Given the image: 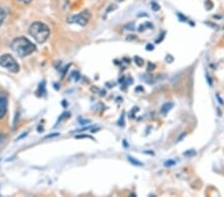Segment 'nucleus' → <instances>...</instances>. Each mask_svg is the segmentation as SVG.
<instances>
[{"label": "nucleus", "mask_w": 224, "mask_h": 197, "mask_svg": "<svg viewBox=\"0 0 224 197\" xmlns=\"http://www.w3.org/2000/svg\"><path fill=\"white\" fill-rule=\"evenodd\" d=\"M17 1L22 2V3H24V4H29V3L32 1V0H17Z\"/></svg>", "instance_id": "obj_12"}, {"label": "nucleus", "mask_w": 224, "mask_h": 197, "mask_svg": "<svg viewBox=\"0 0 224 197\" xmlns=\"http://www.w3.org/2000/svg\"><path fill=\"white\" fill-rule=\"evenodd\" d=\"M148 46L146 47V49H148V50H152V49H154V46H149V44H148Z\"/></svg>", "instance_id": "obj_14"}, {"label": "nucleus", "mask_w": 224, "mask_h": 197, "mask_svg": "<svg viewBox=\"0 0 224 197\" xmlns=\"http://www.w3.org/2000/svg\"><path fill=\"white\" fill-rule=\"evenodd\" d=\"M6 113H7V95L2 93L0 94V118H2Z\"/></svg>", "instance_id": "obj_5"}, {"label": "nucleus", "mask_w": 224, "mask_h": 197, "mask_svg": "<svg viewBox=\"0 0 224 197\" xmlns=\"http://www.w3.org/2000/svg\"><path fill=\"white\" fill-rule=\"evenodd\" d=\"M29 34L38 43H45L50 36V29L46 24L42 22H35L29 27Z\"/></svg>", "instance_id": "obj_2"}, {"label": "nucleus", "mask_w": 224, "mask_h": 197, "mask_svg": "<svg viewBox=\"0 0 224 197\" xmlns=\"http://www.w3.org/2000/svg\"><path fill=\"white\" fill-rule=\"evenodd\" d=\"M128 160H130V161H131V163H133V164H134V165H139V166H140V165H142V162H139V160H136V159H134V158H133V157H131V155H130V156H128Z\"/></svg>", "instance_id": "obj_8"}, {"label": "nucleus", "mask_w": 224, "mask_h": 197, "mask_svg": "<svg viewBox=\"0 0 224 197\" xmlns=\"http://www.w3.org/2000/svg\"><path fill=\"white\" fill-rule=\"evenodd\" d=\"M159 5L157 4V3H155V2H151V9L154 11H158L159 10Z\"/></svg>", "instance_id": "obj_10"}, {"label": "nucleus", "mask_w": 224, "mask_h": 197, "mask_svg": "<svg viewBox=\"0 0 224 197\" xmlns=\"http://www.w3.org/2000/svg\"><path fill=\"white\" fill-rule=\"evenodd\" d=\"M172 107H173L172 103H166V104H164L162 107H161L160 110H161V113H167L170 110L172 109Z\"/></svg>", "instance_id": "obj_6"}, {"label": "nucleus", "mask_w": 224, "mask_h": 197, "mask_svg": "<svg viewBox=\"0 0 224 197\" xmlns=\"http://www.w3.org/2000/svg\"><path fill=\"white\" fill-rule=\"evenodd\" d=\"M175 164V161L174 160H167L165 161V163H164V165L165 166H172Z\"/></svg>", "instance_id": "obj_11"}, {"label": "nucleus", "mask_w": 224, "mask_h": 197, "mask_svg": "<svg viewBox=\"0 0 224 197\" xmlns=\"http://www.w3.org/2000/svg\"><path fill=\"white\" fill-rule=\"evenodd\" d=\"M0 66L5 69H7L11 73H18L19 72V65L15 61V59L9 54L0 56Z\"/></svg>", "instance_id": "obj_3"}, {"label": "nucleus", "mask_w": 224, "mask_h": 197, "mask_svg": "<svg viewBox=\"0 0 224 197\" xmlns=\"http://www.w3.org/2000/svg\"><path fill=\"white\" fill-rule=\"evenodd\" d=\"M134 63H136L139 67H142L143 65V60L142 58H139V57H134Z\"/></svg>", "instance_id": "obj_9"}, {"label": "nucleus", "mask_w": 224, "mask_h": 197, "mask_svg": "<svg viewBox=\"0 0 224 197\" xmlns=\"http://www.w3.org/2000/svg\"><path fill=\"white\" fill-rule=\"evenodd\" d=\"M59 133H54V134H51V136H47L46 138H50V137H53V136H58Z\"/></svg>", "instance_id": "obj_13"}, {"label": "nucleus", "mask_w": 224, "mask_h": 197, "mask_svg": "<svg viewBox=\"0 0 224 197\" xmlns=\"http://www.w3.org/2000/svg\"><path fill=\"white\" fill-rule=\"evenodd\" d=\"M5 17H6V10L4 8H0V26L3 24Z\"/></svg>", "instance_id": "obj_7"}, {"label": "nucleus", "mask_w": 224, "mask_h": 197, "mask_svg": "<svg viewBox=\"0 0 224 197\" xmlns=\"http://www.w3.org/2000/svg\"><path fill=\"white\" fill-rule=\"evenodd\" d=\"M11 48L21 58L31 55L36 51L35 45L25 37H18L14 39L11 43Z\"/></svg>", "instance_id": "obj_1"}, {"label": "nucleus", "mask_w": 224, "mask_h": 197, "mask_svg": "<svg viewBox=\"0 0 224 197\" xmlns=\"http://www.w3.org/2000/svg\"><path fill=\"white\" fill-rule=\"evenodd\" d=\"M90 18H91V14L88 10H85L81 13L77 14V15H73V16H69L68 17V22L69 23H76L79 24L81 26H86L88 24Z\"/></svg>", "instance_id": "obj_4"}]
</instances>
